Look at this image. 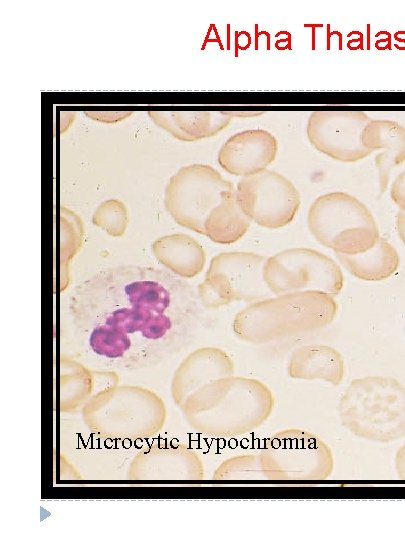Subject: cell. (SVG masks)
<instances>
[{"label": "cell", "instance_id": "6da1fadb", "mask_svg": "<svg viewBox=\"0 0 405 540\" xmlns=\"http://www.w3.org/2000/svg\"><path fill=\"white\" fill-rule=\"evenodd\" d=\"M197 293L170 271L122 265L100 270L78 284L70 309L87 326L88 345L109 361H130L137 345H159L194 312Z\"/></svg>", "mask_w": 405, "mask_h": 540}, {"label": "cell", "instance_id": "9a60e30c", "mask_svg": "<svg viewBox=\"0 0 405 540\" xmlns=\"http://www.w3.org/2000/svg\"><path fill=\"white\" fill-rule=\"evenodd\" d=\"M288 374L296 379H322L338 385L344 375L343 358L336 349L327 345L301 346L290 356Z\"/></svg>", "mask_w": 405, "mask_h": 540}, {"label": "cell", "instance_id": "5b68a950", "mask_svg": "<svg viewBox=\"0 0 405 540\" xmlns=\"http://www.w3.org/2000/svg\"><path fill=\"white\" fill-rule=\"evenodd\" d=\"M262 275L275 295L320 291L333 296L344 286L340 266L330 256L306 247L285 249L267 257Z\"/></svg>", "mask_w": 405, "mask_h": 540}, {"label": "cell", "instance_id": "7c38bea8", "mask_svg": "<svg viewBox=\"0 0 405 540\" xmlns=\"http://www.w3.org/2000/svg\"><path fill=\"white\" fill-rule=\"evenodd\" d=\"M362 145L369 151L381 150L375 157L378 184L384 193L392 171L405 162V127L388 119H371L362 131Z\"/></svg>", "mask_w": 405, "mask_h": 540}, {"label": "cell", "instance_id": "603a6c76", "mask_svg": "<svg viewBox=\"0 0 405 540\" xmlns=\"http://www.w3.org/2000/svg\"><path fill=\"white\" fill-rule=\"evenodd\" d=\"M231 118H254L264 114L262 111H225Z\"/></svg>", "mask_w": 405, "mask_h": 540}, {"label": "cell", "instance_id": "30bf717a", "mask_svg": "<svg viewBox=\"0 0 405 540\" xmlns=\"http://www.w3.org/2000/svg\"><path fill=\"white\" fill-rule=\"evenodd\" d=\"M272 460L277 468L271 479H322L332 468L329 449L317 437L304 432L289 431L276 435L260 456Z\"/></svg>", "mask_w": 405, "mask_h": 540}, {"label": "cell", "instance_id": "d6986e66", "mask_svg": "<svg viewBox=\"0 0 405 540\" xmlns=\"http://www.w3.org/2000/svg\"><path fill=\"white\" fill-rule=\"evenodd\" d=\"M91 221L93 225L101 228L109 236L122 237L128 225L127 207L119 199H107L97 206Z\"/></svg>", "mask_w": 405, "mask_h": 540}, {"label": "cell", "instance_id": "2e32d148", "mask_svg": "<svg viewBox=\"0 0 405 540\" xmlns=\"http://www.w3.org/2000/svg\"><path fill=\"white\" fill-rule=\"evenodd\" d=\"M342 267L357 279L364 281H382L391 277L399 268L400 256L396 248L380 237L370 250L344 255L335 253Z\"/></svg>", "mask_w": 405, "mask_h": 540}, {"label": "cell", "instance_id": "9c48e42d", "mask_svg": "<svg viewBox=\"0 0 405 540\" xmlns=\"http://www.w3.org/2000/svg\"><path fill=\"white\" fill-rule=\"evenodd\" d=\"M356 110H318L310 114L306 133L319 152L341 162H356L372 152L361 141L362 131L371 120Z\"/></svg>", "mask_w": 405, "mask_h": 540}, {"label": "cell", "instance_id": "4fadbf2b", "mask_svg": "<svg viewBox=\"0 0 405 540\" xmlns=\"http://www.w3.org/2000/svg\"><path fill=\"white\" fill-rule=\"evenodd\" d=\"M148 116L155 125L184 142L212 137L232 119L225 111H149Z\"/></svg>", "mask_w": 405, "mask_h": 540}, {"label": "cell", "instance_id": "ffe728a7", "mask_svg": "<svg viewBox=\"0 0 405 540\" xmlns=\"http://www.w3.org/2000/svg\"><path fill=\"white\" fill-rule=\"evenodd\" d=\"M390 197L400 210L405 211V169L393 180Z\"/></svg>", "mask_w": 405, "mask_h": 540}, {"label": "cell", "instance_id": "e0dca14e", "mask_svg": "<svg viewBox=\"0 0 405 540\" xmlns=\"http://www.w3.org/2000/svg\"><path fill=\"white\" fill-rule=\"evenodd\" d=\"M251 221L240 208L236 188L224 192L204 223V235L218 244H232L249 230Z\"/></svg>", "mask_w": 405, "mask_h": 540}, {"label": "cell", "instance_id": "8992f818", "mask_svg": "<svg viewBox=\"0 0 405 540\" xmlns=\"http://www.w3.org/2000/svg\"><path fill=\"white\" fill-rule=\"evenodd\" d=\"M267 257L252 252H222L209 264L205 279L197 287V297L207 307L233 301L255 302L268 298L262 271Z\"/></svg>", "mask_w": 405, "mask_h": 540}, {"label": "cell", "instance_id": "8fae6325", "mask_svg": "<svg viewBox=\"0 0 405 540\" xmlns=\"http://www.w3.org/2000/svg\"><path fill=\"white\" fill-rule=\"evenodd\" d=\"M277 153L278 141L272 133L249 129L229 137L220 147L217 160L227 173L244 178L266 170Z\"/></svg>", "mask_w": 405, "mask_h": 540}, {"label": "cell", "instance_id": "ac0fdd59", "mask_svg": "<svg viewBox=\"0 0 405 540\" xmlns=\"http://www.w3.org/2000/svg\"><path fill=\"white\" fill-rule=\"evenodd\" d=\"M84 239L83 223L78 214L60 208V291L70 283L69 264L80 250Z\"/></svg>", "mask_w": 405, "mask_h": 540}, {"label": "cell", "instance_id": "5bb4252c", "mask_svg": "<svg viewBox=\"0 0 405 540\" xmlns=\"http://www.w3.org/2000/svg\"><path fill=\"white\" fill-rule=\"evenodd\" d=\"M156 260L180 278H193L204 269L206 254L202 245L184 233L157 238L151 245Z\"/></svg>", "mask_w": 405, "mask_h": 540}, {"label": "cell", "instance_id": "3957f363", "mask_svg": "<svg viewBox=\"0 0 405 540\" xmlns=\"http://www.w3.org/2000/svg\"><path fill=\"white\" fill-rule=\"evenodd\" d=\"M342 424L356 436L388 442L405 434V388L395 379H355L338 405Z\"/></svg>", "mask_w": 405, "mask_h": 540}, {"label": "cell", "instance_id": "52a82bcc", "mask_svg": "<svg viewBox=\"0 0 405 540\" xmlns=\"http://www.w3.org/2000/svg\"><path fill=\"white\" fill-rule=\"evenodd\" d=\"M233 188V183L210 165H186L170 177L164 206L178 225L204 235L208 214L224 192Z\"/></svg>", "mask_w": 405, "mask_h": 540}, {"label": "cell", "instance_id": "7402d4cb", "mask_svg": "<svg viewBox=\"0 0 405 540\" xmlns=\"http://www.w3.org/2000/svg\"><path fill=\"white\" fill-rule=\"evenodd\" d=\"M396 229L400 240L405 246V211L399 210L396 215Z\"/></svg>", "mask_w": 405, "mask_h": 540}, {"label": "cell", "instance_id": "ba28073f", "mask_svg": "<svg viewBox=\"0 0 405 540\" xmlns=\"http://www.w3.org/2000/svg\"><path fill=\"white\" fill-rule=\"evenodd\" d=\"M236 197L249 220L268 229L290 224L301 206V195L295 185L269 169L241 178Z\"/></svg>", "mask_w": 405, "mask_h": 540}, {"label": "cell", "instance_id": "277c9868", "mask_svg": "<svg viewBox=\"0 0 405 540\" xmlns=\"http://www.w3.org/2000/svg\"><path fill=\"white\" fill-rule=\"evenodd\" d=\"M307 226L318 243L344 255L366 252L380 238L369 208L355 196L341 191L323 194L312 202Z\"/></svg>", "mask_w": 405, "mask_h": 540}, {"label": "cell", "instance_id": "7a4b0ae2", "mask_svg": "<svg viewBox=\"0 0 405 540\" xmlns=\"http://www.w3.org/2000/svg\"><path fill=\"white\" fill-rule=\"evenodd\" d=\"M337 313L332 295L320 291L287 293L255 301L233 321V330L242 340L263 344L329 325Z\"/></svg>", "mask_w": 405, "mask_h": 540}, {"label": "cell", "instance_id": "44dd1931", "mask_svg": "<svg viewBox=\"0 0 405 540\" xmlns=\"http://www.w3.org/2000/svg\"><path fill=\"white\" fill-rule=\"evenodd\" d=\"M131 111H87L85 115L103 123H117L132 115Z\"/></svg>", "mask_w": 405, "mask_h": 540}]
</instances>
